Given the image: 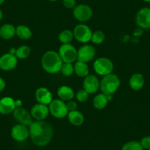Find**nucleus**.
<instances>
[{
	"label": "nucleus",
	"mask_w": 150,
	"mask_h": 150,
	"mask_svg": "<svg viewBox=\"0 0 150 150\" xmlns=\"http://www.w3.org/2000/svg\"><path fill=\"white\" fill-rule=\"evenodd\" d=\"M29 132L32 141L38 146H45L51 141L53 128L44 121H35L29 126Z\"/></svg>",
	"instance_id": "f257e3e1"
},
{
	"label": "nucleus",
	"mask_w": 150,
	"mask_h": 150,
	"mask_svg": "<svg viewBox=\"0 0 150 150\" xmlns=\"http://www.w3.org/2000/svg\"><path fill=\"white\" fill-rule=\"evenodd\" d=\"M63 63L58 52L53 50L46 52L41 59L43 69L49 74H56L60 71Z\"/></svg>",
	"instance_id": "f03ea898"
},
{
	"label": "nucleus",
	"mask_w": 150,
	"mask_h": 150,
	"mask_svg": "<svg viewBox=\"0 0 150 150\" xmlns=\"http://www.w3.org/2000/svg\"><path fill=\"white\" fill-rule=\"evenodd\" d=\"M120 79L116 74H110L104 76L100 81V89L105 95H112L120 86Z\"/></svg>",
	"instance_id": "7ed1b4c3"
},
{
	"label": "nucleus",
	"mask_w": 150,
	"mask_h": 150,
	"mask_svg": "<svg viewBox=\"0 0 150 150\" xmlns=\"http://www.w3.org/2000/svg\"><path fill=\"white\" fill-rule=\"evenodd\" d=\"M113 68V63L108 57H99L93 63V69L95 72L103 77L112 73Z\"/></svg>",
	"instance_id": "20e7f679"
},
{
	"label": "nucleus",
	"mask_w": 150,
	"mask_h": 150,
	"mask_svg": "<svg viewBox=\"0 0 150 150\" xmlns=\"http://www.w3.org/2000/svg\"><path fill=\"white\" fill-rule=\"evenodd\" d=\"M50 113L56 119H63L67 116L69 111L66 108V104L61 99H53L49 105Z\"/></svg>",
	"instance_id": "39448f33"
},
{
	"label": "nucleus",
	"mask_w": 150,
	"mask_h": 150,
	"mask_svg": "<svg viewBox=\"0 0 150 150\" xmlns=\"http://www.w3.org/2000/svg\"><path fill=\"white\" fill-rule=\"evenodd\" d=\"M58 54L63 63H73L77 58V50L71 44H62Z\"/></svg>",
	"instance_id": "423d86ee"
},
{
	"label": "nucleus",
	"mask_w": 150,
	"mask_h": 150,
	"mask_svg": "<svg viewBox=\"0 0 150 150\" xmlns=\"http://www.w3.org/2000/svg\"><path fill=\"white\" fill-rule=\"evenodd\" d=\"M74 37L78 42L86 44L91 40L93 33L88 26L84 24H80L74 29Z\"/></svg>",
	"instance_id": "0eeeda50"
},
{
	"label": "nucleus",
	"mask_w": 150,
	"mask_h": 150,
	"mask_svg": "<svg viewBox=\"0 0 150 150\" xmlns=\"http://www.w3.org/2000/svg\"><path fill=\"white\" fill-rule=\"evenodd\" d=\"M73 15L77 21L86 22L89 21L93 16V10L87 5H76L73 10Z\"/></svg>",
	"instance_id": "6e6552de"
},
{
	"label": "nucleus",
	"mask_w": 150,
	"mask_h": 150,
	"mask_svg": "<svg viewBox=\"0 0 150 150\" xmlns=\"http://www.w3.org/2000/svg\"><path fill=\"white\" fill-rule=\"evenodd\" d=\"M95 54H96V50L94 47L91 45L85 44L77 50V60L87 63L94 58Z\"/></svg>",
	"instance_id": "1a4fd4ad"
},
{
	"label": "nucleus",
	"mask_w": 150,
	"mask_h": 150,
	"mask_svg": "<svg viewBox=\"0 0 150 150\" xmlns=\"http://www.w3.org/2000/svg\"><path fill=\"white\" fill-rule=\"evenodd\" d=\"M13 113L14 119L18 122V124L25 126H30L33 122V118L32 117L31 113L22 107L16 108Z\"/></svg>",
	"instance_id": "9d476101"
},
{
	"label": "nucleus",
	"mask_w": 150,
	"mask_h": 150,
	"mask_svg": "<svg viewBox=\"0 0 150 150\" xmlns=\"http://www.w3.org/2000/svg\"><path fill=\"white\" fill-rule=\"evenodd\" d=\"M11 137L18 142H23L26 141L30 136L29 128L25 125L18 124L13 126L11 131Z\"/></svg>",
	"instance_id": "9b49d317"
},
{
	"label": "nucleus",
	"mask_w": 150,
	"mask_h": 150,
	"mask_svg": "<svg viewBox=\"0 0 150 150\" xmlns=\"http://www.w3.org/2000/svg\"><path fill=\"white\" fill-rule=\"evenodd\" d=\"M18 64V58L15 54L6 53L0 57V69L8 71L15 69Z\"/></svg>",
	"instance_id": "f8f14e48"
},
{
	"label": "nucleus",
	"mask_w": 150,
	"mask_h": 150,
	"mask_svg": "<svg viewBox=\"0 0 150 150\" xmlns=\"http://www.w3.org/2000/svg\"><path fill=\"white\" fill-rule=\"evenodd\" d=\"M137 25L142 29L150 28V8H143L137 13L135 18Z\"/></svg>",
	"instance_id": "ddd939ff"
},
{
	"label": "nucleus",
	"mask_w": 150,
	"mask_h": 150,
	"mask_svg": "<svg viewBox=\"0 0 150 150\" xmlns=\"http://www.w3.org/2000/svg\"><path fill=\"white\" fill-rule=\"evenodd\" d=\"M30 113L33 119L35 121H44L48 116L50 110L47 105L38 103L32 108Z\"/></svg>",
	"instance_id": "4468645a"
},
{
	"label": "nucleus",
	"mask_w": 150,
	"mask_h": 150,
	"mask_svg": "<svg viewBox=\"0 0 150 150\" xmlns=\"http://www.w3.org/2000/svg\"><path fill=\"white\" fill-rule=\"evenodd\" d=\"M100 88V82L95 75H88L85 77L83 81V89L86 90L89 94L96 93Z\"/></svg>",
	"instance_id": "2eb2a0df"
},
{
	"label": "nucleus",
	"mask_w": 150,
	"mask_h": 150,
	"mask_svg": "<svg viewBox=\"0 0 150 150\" xmlns=\"http://www.w3.org/2000/svg\"><path fill=\"white\" fill-rule=\"evenodd\" d=\"M35 98L38 103L46 105H50L53 100L52 94L50 91L44 87H41L36 90Z\"/></svg>",
	"instance_id": "dca6fc26"
},
{
	"label": "nucleus",
	"mask_w": 150,
	"mask_h": 150,
	"mask_svg": "<svg viewBox=\"0 0 150 150\" xmlns=\"http://www.w3.org/2000/svg\"><path fill=\"white\" fill-rule=\"evenodd\" d=\"M15 100L10 96H5L0 99V113L2 115L11 114L16 109Z\"/></svg>",
	"instance_id": "f3484780"
},
{
	"label": "nucleus",
	"mask_w": 150,
	"mask_h": 150,
	"mask_svg": "<svg viewBox=\"0 0 150 150\" xmlns=\"http://www.w3.org/2000/svg\"><path fill=\"white\" fill-rule=\"evenodd\" d=\"M57 96L63 101L72 100L74 97V92L73 89L67 86H62L58 88L57 91Z\"/></svg>",
	"instance_id": "a211bd4d"
},
{
	"label": "nucleus",
	"mask_w": 150,
	"mask_h": 150,
	"mask_svg": "<svg viewBox=\"0 0 150 150\" xmlns=\"http://www.w3.org/2000/svg\"><path fill=\"white\" fill-rule=\"evenodd\" d=\"M144 77L141 74H134L129 79V86L132 90L139 91L144 87Z\"/></svg>",
	"instance_id": "6ab92c4d"
},
{
	"label": "nucleus",
	"mask_w": 150,
	"mask_h": 150,
	"mask_svg": "<svg viewBox=\"0 0 150 150\" xmlns=\"http://www.w3.org/2000/svg\"><path fill=\"white\" fill-rule=\"evenodd\" d=\"M16 35V27L11 24H5L0 27V37L4 40H9Z\"/></svg>",
	"instance_id": "aec40b11"
},
{
	"label": "nucleus",
	"mask_w": 150,
	"mask_h": 150,
	"mask_svg": "<svg viewBox=\"0 0 150 150\" xmlns=\"http://www.w3.org/2000/svg\"><path fill=\"white\" fill-rule=\"evenodd\" d=\"M68 120L74 126H80L84 122V116L82 112L78 110L69 112L67 115Z\"/></svg>",
	"instance_id": "412c9836"
},
{
	"label": "nucleus",
	"mask_w": 150,
	"mask_h": 150,
	"mask_svg": "<svg viewBox=\"0 0 150 150\" xmlns=\"http://www.w3.org/2000/svg\"><path fill=\"white\" fill-rule=\"evenodd\" d=\"M74 73L80 77H87L89 74V67L86 63L77 60L74 65Z\"/></svg>",
	"instance_id": "4be33fe9"
},
{
	"label": "nucleus",
	"mask_w": 150,
	"mask_h": 150,
	"mask_svg": "<svg viewBox=\"0 0 150 150\" xmlns=\"http://www.w3.org/2000/svg\"><path fill=\"white\" fill-rule=\"evenodd\" d=\"M16 35L21 40H29L31 38L33 33L27 26L19 25L16 28Z\"/></svg>",
	"instance_id": "5701e85b"
},
{
	"label": "nucleus",
	"mask_w": 150,
	"mask_h": 150,
	"mask_svg": "<svg viewBox=\"0 0 150 150\" xmlns=\"http://www.w3.org/2000/svg\"><path fill=\"white\" fill-rule=\"evenodd\" d=\"M108 102V97H107V95L102 93L97 94L94 98H93V107H94L96 109L102 110L107 106Z\"/></svg>",
	"instance_id": "b1692460"
},
{
	"label": "nucleus",
	"mask_w": 150,
	"mask_h": 150,
	"mask_svg": "<svg viewBox=\"0 0 150 150\" xmlns=\"http://www.w3.org/2000/svg\"><path fill=\"white\" fill-rule=\"evenodd\" d=\"M74 33L73 32L69 30H64L59 34L58 38L59 41L62 44H70L74 39Z\"/></svg>",
	"instance_id": "393cba45"
},
{
	"label": "nucleus",
	"mask_w": 150,
	"mask_h": 150,
	"mask_svg": "<svg viewBox=\"0 0 150 150\" xmlns=\"http://www.w3.org/2000/svg\"><path fill=\"white\" fill-rule=\"evenodd\" d=\"M31 53V50L28 46L22 45L16 49L15 55L18 59H26L30 56Z\"/></svg>",
	"instance_id": "a878e982"
},
{
	"label": "nucleus",
	"mask_w": 150,
	"mask_h": 150,
	"mask_svg": "<svg viewBox=\"0 0 150 150\" xmlns=\"http://www.w3.org/2000/svg\"><path fill=\"white\" fill-rule=\"evenodd\" d=\"M122 150H144V149L140 142L136 141H131L124 144Z\"/></svg>",
	"instance_id": "bb28decb"
},
{
	"label": "nucleus",
	"mask_w": 150,
	"mask_h": 150,
	"mask_svg": "<svg viewBox=\"0 0 150 150\" xmlns=\"http://www.w3.org/2000/svg\"><path fill=\"white\" fill-rule=\"evenodd\" d=\"M105 39V33L102 31H100V30H97V31L93 33L91 41L94 44H101L104 42Z\"/></svg>",
	"instance_id": "cd10ccee"
},
{
	"label": "nucleus",
	"mask_w": 150,
	"mask_h": 150,
	"mask_svg": "<svg viewBox=\"0 0 150 150\" xmlns=\"http://www.w3.org/2000/svg\"><path fill=\"white\" fill-rule=\"evenodd\" d=\"M60 71L62 72L65 77H70L74 72V65L72 63H63L60 69Z\"/></svg>",
	"instance_id": "c85d7f7f"
},
{
	"label": "nucleus",
	"mask_w": 150,
	"mask_h": 150,
	"mask_svg": "<svg viewBox=\"0 0 150 150\" xmlns=\"http://www.w3.org/2000/svg\"><path fill=\"white\" fill-rule=\"evenodd\" d=\"M89 93L84 89H82L77 91L76 94V98L80 102H86L88 99Z\"/></svg>",
	"instance_id": "c756f323"
},
{
	"label": "nucleus",
	"mask_w": 150,
	"mask_h": 150,
	"mask_svg": "<svg viewBox=\"0 0 150 150\" xmlns=\"http://www.w3.org/2000/svg\"><path fill=\"white\" fill-rule=\"evenodd\" d=\"M141 144L144 149L150 150V136H145L141 140Z\"/></svg>",
	"instance_id": "7c9ffc66"
},
{
	"label": "nucleus",
	"mask_w": 150,
	"mask_h": 150,
	"mask_svg": "<svg viewBox=\"0 0 150 150\" xmlns=\"http://www.w3.org/2000/svg\"><path fill=\"white\" fill-rule=\"evenodd\" d=\"M64 7L68 9H74L76 7V0H63Z\"/></svg>",
	"instance_id": "2f4dec72"
},
{
	"label": "nucleus",
	"mask_w": 150,
	"mask_h": 150,
	"mask_svg": "<svg viewBox=\"0 0 150 150\" xmlns=\"http://www.w3.org/2000/svg\"><path fill=\"white\" fill-rule=\"evenodd\" d=\"M66 108H67L68 111L69 112H72V111L77 110V103L74 101L70 100L69 101L67 104H66Z\"/></svg>",
	"instance_id": "473e14b6"
},
{
	"label": "nucleus",
	"mask_w": 150,
	"mask_h": 150,
	"mask_svg": "<svg viewBox=\"0 0 150 150\" xmlns=\"http://www.w3.org/2000/svg\"><path fill=\"white\" fill-rule=\"evenodd\" d=\"M5 86H6V83H5V81L4 80L3 78L0 77V92H2V91L5 89Z\"/></svg>",
	"instance_id": "72a5a7b5"
},
{
	"label": "nucleus",
	"mask_w": 150,
	"mask_h": 150,
	"mask_svg": "<svg viewBox=\"0 0 150 150\" xmlns=\"http://www.w3.org/2000/svg\"><path fill=\"white\" fill-rule=\"evenodd\" d=\"M15 105L16 108H20V107L22 106V101L20 100V99L15 100Z\"/></svg>",
	"instance_id": "f704fd0d"
},
{
	"label": "nucleus",
	"mask_w": 150,
	"mask_h": 150,
	"mask_svg": "<svg viewBox=\"0 0 150 150\" xmlns=\"http://www.w3.org/2000/svg\"><path fill=\"white\" fill-rule=\"evenodd\" d=\"M16 49L12 48V49H11V50H10L9 53H11V54H16Z\"/></svg>",
	"instance_id": "c9c22d12"
},
{
	"label": "nucleus",
	"mask_w": 150,
	"mask_h": 150,
	"mask_svg": "<svg viewBox=\"0 0 150 150\" xmlns=\"http://www.w3.org/2000/svg\"><path fill=\"white\" fill-rule=\"evenodd\" d=\"M2 18H3V12H2V10L0 9V21L2 19Z\"/></svg>",
	"instance_id": "e433bc0d"
},
{
	"label": "nucleus",
	"mask_w": 150,
	"mask_h": 150,
	"mask_svg": "<svg viewBox=\"0 0 150 150\" xmlns=\"http://www.w3.org/2000/svg\"><path fill=\"white\" fill-rule=\"evenodd\" d=\"M5 0H0V5H2V4L4 3V2H5Z\"/></svg>",
	"instance_id": "4c0bfd02"
},
{
	"label": "nucleus",
	"mask_w": 150,
	"mask_h": 150,
	"mask_svg": "<svg viewBox=\"0 0 150 150\" xmlns=\"http://www.w3.org/2000/svg\"><path fill=\"white\" fill-rule=\"evenodd\" d=\"M144 1L146 2H148V3H150V0H144Z\"/></svg>",
	"instance_id": "58836bf2"
},
{
	"label": "nucleus",
	"mask_w": 150,
	"mask_h": 150,
	"mask_svg": "<svg viewBox=\"0 0 150 150\" xmlns=\"http://www.w3.org/2000/svg\"><path fill=\"white\" fill-rule=\"evenodd\" d=\"M49 1H50V2H56L57 0H49Z\"/></svg>",
	"instance_id": "ea45409f"
}]
</instances>
